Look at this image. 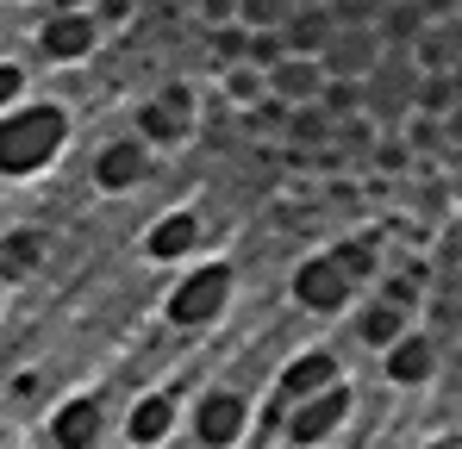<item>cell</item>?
I'll use <instances>...</instances> for the list:
<instances>
[{"label": "cell", "instance_id": "2", "mask_svg": "<svg viewBox=\"0 0 462 449\" xmlns=\"http://www.w3.org/2000/svg\"><path fill=\"white\" fill-rule=\"evenodd\" d=\"M382 57H387V44H382V32H375V25H337V32H331V44L319 50V63H325L331 81H363Z\"/></svg>", "mask_w": 462, "mask_h": 449}, {"label": "cell", "instance_id": "11", "mask_svg": "<svg viewBox=\"0 0 462 449\" xmlns=\"http://www.w3.org/2000/svg\"><path fill=\"white\" fill-rule=\"evenodd\" d=\"M244 431V399L237 393H213L207 406H200V437L207 444H231Z\"/></svg>", "mask_w": 462, "mask_h": 449}, {"label": "cell", "instance_id": "18", "mask_svg": "<svg viewBox=\"0 0 462 449\" xmlns=\"http://www.w3.org/2000/svg\"><path fill=\"white\" fill-rule=\"evenodd\" d=\"M419 6H425L431 19H450V13H457V0H419Z\"/></svg>", "mask_w": 462, "mask_h": 449}, {"label": "cell", "instance_id": "19", "mask_svg": "<svg viewBox=\"0 0 462 449\" xmlns=\"http://www.w3.org/2000/svg\"><path fill=\"white\" fill-rule=\"evenodd\" d=\"M438 449H450V444H438Z\"/></svg>", "mask_w": 462, "mask_h": 449}, {"label": "cell", "instance_id": "4", "mask_svg": "<svg viewBox=\"0 0 462 449\" xmlns=\"http://www.w3.org/2000/svg\"><path fill=\"white\" fill-rule=\"evenodd\" d=\"M350 288H356V275H350L337 256H312L307 269L294 275V294L307 299L312 312H337V306L350 299Z\"/></svg>", "mask_w": 462, "mask_h": 449}, {"label": "cell", "instance_id": "7", "mask_svg": "<svg viewBox=\"0 0 462 449\" xmlns=\"http://www.w3.org/2000/svg\"><path fill=\"white\" fill-rule=\"evenodd\" d=\"M344 412H350V393H344V387H325V393H312L307 406L294 412V444H319V437H331Z\"/></svg>", "mask_w": 462, "mask_h": 449}, {"label": "cell", "instance_id": "1", "mask_svg": "<svg viewBox=\"0 0 462 449\" xmlns=\"http://www.w3.org/2000/svg\"><path fill=\"white\" fill-rule=\"evenodd\" d=\"M363 87V113L375 125H406L419 113V87H425V69L412 63V50H387L375 69L356 81Z\"/></svg>", "mask_w": 462, "mask_h": 449}, {"label": "cell", "instance_id": "8", "mask_svg": "<svg viewBox=\"0 0 462 449\" xmlns=\"http://www.w3.org/2000/svg\"><path fill=\"white\" fill-rule=\"evenodd\" d=\"M425 25H431V13H425L419 0H387V6H382V19H375V32H382V44H387V50H412Z\"/></svg>", "mask_w": 462, "mask_h": 449}, {"label": "cell", "instance_id": "16", "mask_svg": "<svg viewBox=\"0 0 462 449\" xmlns=\"http://www.w3.org/2000/svg\"><path fill=\"white\" fill-rule=\"evenodd\" d=\"M44 44H51V50H81V44H88V25H81V19L51 25V32H44Z\"/></svg>", "mask_w": 462, "mask_h": 449}, {"label": "cell", "instance_id": "10", "mask_svg": "<svg viewBox=\"0 0 462 449\" xmlns=\"http://www.w3.org/2000/svg\"><path fill=\"white\" fill-rule=\"evenodd\" d=\"M356 331H363V344H369V350H393V344L406 337V306H393V299H375V306L356 318Z\"/></svg>", "mask_w": 462, "mask_h": 449}, {"label": "cell", "instance_id": "17", "mask_svg": "<svg viewBox=\"0 0 462 449\" xmlns=\"http://www.w3.org/2000/svg\"><path fill=\"white\" fill-rule=\"evenodd\" d=\"M162 425H169V406L156 399V406L138 412V431H132V437H138V444H156V437H162Z\"/></svg>", "mask_w": 462, "mask_h": 449}, {"label": "cell", "instance_id": "14", "mask_svg": "<svg viewBox=\"0 0 462 449\" xmlns=\"http://www.w3.org/2000/svg\"><path fill=\"white\" fill-rule=\"evenodd\" d=\"M219 299H226V269H213V275H200V281H194L188 294L175 299V312H181V318H200V312H213Z\"/></svg>", "mask_w": 462, "mask_h": 449}, {"label": "cell", "instance_id": "6", "mask_svg": "<svg viewBox=\"0 0 462 449\" xmlns=\"http://www.w3.org/2000/svg\"><path fill=\"white\" fill-rule=\"evenodd\" d=\"M331 32H337L331 6H312V0H294V13H288V25H282V44H288L294 57H319V50L331 44Z\"/></svg>", "mask_w": 462, "mask_h": 449}, {"label": "cell", "instance_id": "5", "mask_svg": "<svg viewBox=\"0 0 462 449\" xmlns=\"http://www.w3.org/2000/svg\"><path fill=\"white\" fill-rule=\"evenodd\" d=\"M412 63L425 75H462V13L450 19H431L412 44Z\"/></svg>", "mask_w": 462, "mask_h": 449}, {"label": "cell", "instance_id": "3", "mask_svg": "<svg viewBox=\"0 0 462 449\" xmlns=\"http://www.w3.org/2000/svg\"><path fill=\"white\" fill-rule=\"evenodd\" d=\"M325 87H331V75H325L319 57H294V50H288V57L269 69V94H275L282 106H319Z\"/></svg>", "mask_w": 462, "mask_h": 449}, {"label": "cell", "instance_id": "12", "mask_svg": "<svg viewBox=\"0 0 462 449\" xmlns=\"http://www.w3.org/2000/svg\"><path fill=\"white\" fill-rule=\"evenodd\" d=\"M325 387H337V362L331 356H300L288 380H282V393L288 399H312V393H325Z\"/></svg>", "mask_w": 462, "mask_h": 449}, {"label": "cell", "instance_id": "9", "mask_svg": "<svg viewBox=\"0 0 462 449\" xmlns=\"http://www.w3.org/2000/svg\"><path fill=\"white\" fill-rule=\"evenodd\" d=\"M431 362H438V350H431V337H419V331H406V337L387 350V374H393V380H406V387H412V380H425Z\"/></svg>", "mask_w": 462, "mask_h": 449}, {"label": "cell", "instance_id": "20", "mask_svg": "<svg viewBox=\"0 0 462 449\" xmlns=\"http://www.w3.org/2000/svg\"><path fill=\"white\" fill-rule=\"evenodd\" d=\"M457 13H462V0H457Z\"/></svg>", "mask_w": 462, "mask_h": 449}, {"label": "cell", "instance_id": "15", "mask_svg": "<svg viewBox=\"0 0 462 449\" xmlns=\"http://www.w3.org/2000/svg\"><path fill=\"white\" fill-rule=\"evenodd\" d=\"M387 0H331V19L337 25H375Z\"/></svg>", "mask_w": 462, "mask_h": 449}, {"label": "cell", "instance_id": "13", "mask_svg": "<svg viewBox=\"0 0 462 449\" xmlns=\"http://www.w3.org/2000/svg\"><path fill=\"white\" fill-rule=\"evenodd\" d=\"M294 13V0H237V25L244 32H282Z\"/></svg>", "mask_w": 462, "mask_h": 449}]
</instances>
